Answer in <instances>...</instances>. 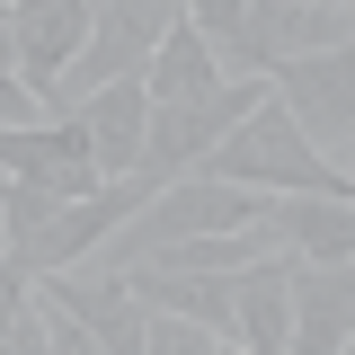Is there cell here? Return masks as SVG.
<instances>
[{"mask_svg":"<svg viewBox=\"0 0 355 355\" xmlns=\"http://www.w3.org/2000/svg\"><path fill=\"white\" fill-rule=\"evenodd\" d=\"M133 80H142V98H151V107H187V98H205V89L222 80V62H214V44L196 36L187 18H169V27H160V44L142 53V71H133Z\"/></svg>","mask_w":355,"mask_h":355,"instance_id":"cell-12","label":"cell"},{"mask_svg":"<svg viewBox=\"0 0 355 355\" xmlns=\"http://www.w3.org/2000/svg\"><path fill=\"white\" fill-rule=\"evenodd\" d=\"M142 196H151V178H133V169H125V178H107V187H89V196H62V205H53V214H44L36 231L18 240V249H9V258L27 266V275L80 266L89 249H98V240H107V231H116V222L142 205Z\"/></svg>","mask_w":355,"mask_h":355,"instance_id":"cell-5","label":"cell"},{"mask_svg":"<svg viewBox=\"0 0 355 355\" xmlns=\"http://www.w3.org/2000/svg\"><path fill=\"white\" fill-rule=\"evenodd\" d=\"M0 71H18V44H9V9H0Z\"/></svg>","mask_w":355,"mask_h":355,"instance_id":"cell-17","label":"cell"},{"mask_svg":"<svg viewBox=\"0 0 355 355\" xmlns=\"http://www.w3.org/2000/svg\"><path fill=\"white\" fill-rule=\"evenodd\" d=\"M27 284H36V275H27ZM36 320H44V355H98V347H89V329L53 302V293H36Z\"/></svg>","mask_w":355,"mask_h":355,"instance_id":"cell-14","label":"cell"},{"mask_svg":"<svg viewBox=\"0 0 355 355\" xmlns=\"http://www.w3.org/2000/svg\"><path fill=\"white\" fill-rule=\"evenodd\" d=\"M266 89H275V98H284V116L311 133V151L347 169V151H355V44L293 53V62H275V71H266Z\"/></svg>","mask_w":355,"mask_h":355,"instance_id":"cell-3","label":"cell"},{"mask_svg":"<svg viewBox=\"0 0 355 355\" xmlns=\"http://www.w3.org/2000/svg\"><path fill=\"white\" fill-rule=\"evenodd\" d=\"M71 116H80V133H89L98 178H125V169H133V142H142V116H151V98H142V80H107V89H89V98H71Z\"/></svg>","mask_w":355,"mask_h":355,"instance_id":"cell-11","label":"cell"},{"mask_svg":"<svg viewBox=\"0 0 355 355\" xmlns=\"http://www.w3.org/2000/svg\"><path fill=\"white\" fill-rule=\"evenodd\" d=\"M284 293H293L284 355H347V338H355V258H293Z\"/></svg>","mask_w":355,"mask_h":355,"instance_id":"cell-7","label":"cell"},{"mask_svg":"<svg viewBox=\"0 0 355 355\" xmlns=\"http://www.w3.org/2000/svg\"><path fill=\"white\" fill-rule=\"evenodd\" d=\"M240 9H249V0H178V18H187V27H196L205 44H231V27H240Z\"/></svg>","mask_w":355,"mask_h":355,"instance_id":"cell-15","label":"cell"},{"mask_svg":"<svg viewBox=\"0 0 355 355\" xmlns=\"http://www.w3.org/2000/svg\"><path fill=\"white\" fill-rule=\"evenodd\" d=\"M80 36H89V0H9V44L36 89H53V71L80 53Z\"/></svg>","mask_w":355,"mask_h":355,"instance_id":"cell-10","label":"cell"},{"mask_svg":"<svg viewBox=\"0 0 355 355\" xmlns=\"http://www.w3.org/2000/svg\"><path fill=\"white\" fill-rule=\"evenodd\" d=\"M205 178H231V187H258V196H275V187H320V196H355V178L338 169V160H320L311 151V133L284 116V98L266 89L258 107L240 116V125L222 133L214 151L196 160Z\"/></svg>","mask_w":355,"mask_h":355,"instance_id":"cell-1","label":"cell"},{"mask_svg":"<svg viewBox=\"0 0 355 355\" xmlns=\"http://www.w3.org/2000/svg\"><path fill=\"white\" fill-rule=\"evenodd\" d=\"M142 355H222V338L205 329V320H187V311L142 302Z\"/></svg>","mask_w":355,"mask_h":355,"instance_id":"cell-13","label":"cell"},{"mask_svg":"<svg viewBox=\"0 0 355 355\" xmlns=\"http://www.w3.org/2000/svg\"><path fill=\"white\" fill-rule=\"evenodd\" d=\"M36 293H53V302L71 311L98 355H142V293H133L116 266H98V258L53 266V275H36Z\"/></svg>","mask_w":355,"mask_h":355,"instance_id":"cell-6","label":"cell"},{"mask_svg":"<svg viewBox=\"0 0 355 355\" xmlns=\"http://www.w3.org/2000/svg\"><path fill=\"white\" fill-rule=\"evenodd\" d=\"M36 116H53L44 89L27 80V71H0V125H36Z\"/></svg>","mask_w":355,"mask_h":355,"instance_id":"cell-16","label":"cell"},{"mask_svg":"<svg viewBox=\"0 0 355 355\" xmlns=\"http://www.w3.org/2000/svg\"><path fill=\"white\" fill-rule=\"evenodd\" d=\"M0 9H9V0H0Z\"/></svg>","mask_w":355,"mask_h":355,"instance_id":"cell-18","label":"cell"},{"mask_svg":"<svg viewBox=\"0 0 355 355\" xmlns=\"http://www.w3.org/2000/svg\"><path fill=\"white\" fill-rule=\"evenodd\" d=\"M284 275H293V249H266V258H249L231 275V347L240 355H284V338H293Z\"/></svg>","mask_w":355,"mask_h":355,"instance_id":"cell-9","label":"cell"},{"mask_svg":"<svg viewBox=\"0 0 355 355\" xmlns=\"http://www.w3.org/2000/svg\"><path fill=\"white\" fill-rule=\"evenodd\" d=\"M258 222H266V240L293 249V258H355V196L275 187V196H258Z\"/></svg>","mask_w":355,"mask_h":355,"instance_id":"cell-8","label":"cell"},{"mask_svg":"<svg viewBox=\"0 0 355 355\" xmlns=\"http://www.w3.org/2000/svg\"><path fill=\"white\" fill-rule=\"evenodd\" d=\"M169 18H178V0H89V36H80V53L53 71L44 107H71V98H89V89H107V80H133Z\"/></svg>","mask_w":355,"mask_h":355,"instance_id":"cell-2","label":"cell"},{"mask_svg":"<svg viewBox=\"0 0 355 355\" xmlns=\"http://www.w3.org/2000/svg\"><path fill=\"white\" fill-rule=\"evenodd\" d=\"M355 18L347 9H329V0H249L240 9V27H231V44H214L222 71H275V62H293V53H320V44H347Z\"/></svg>","mask_w":355,"mask_h":355,"instance_id":"cell-4","label":"cell"}]
</instances>
